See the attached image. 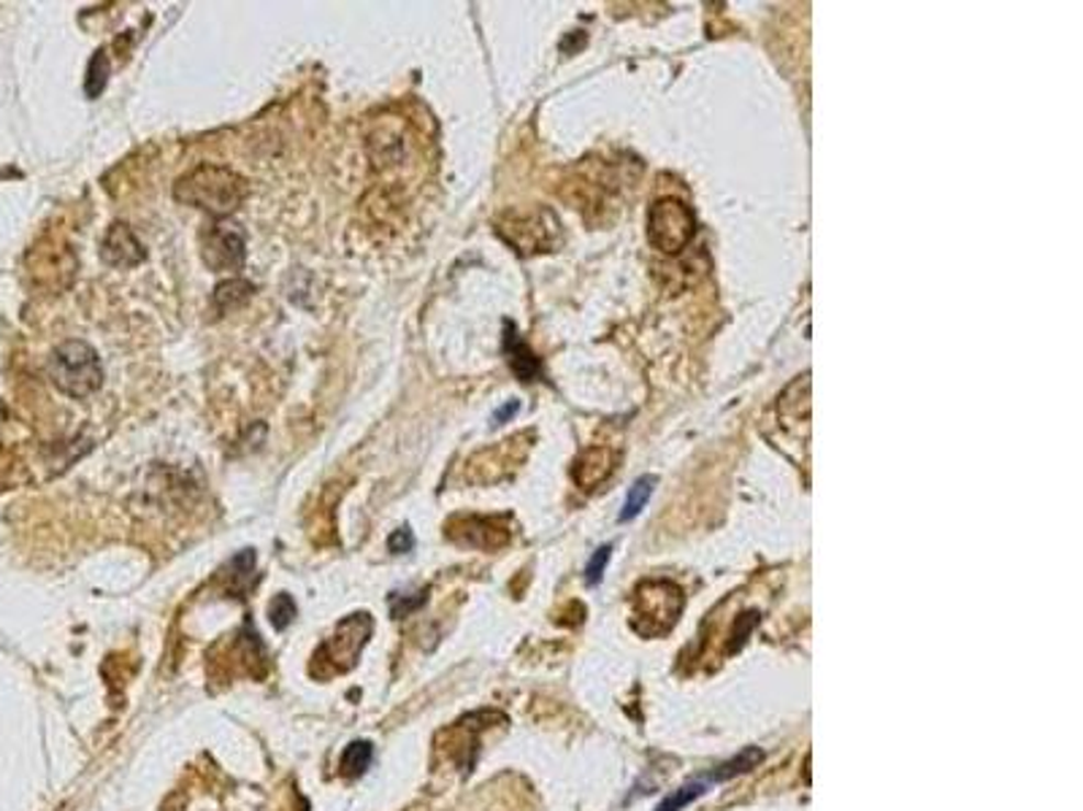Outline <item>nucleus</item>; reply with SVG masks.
<instances>
[{
	"mask_svg": "<svg viewBox=\"0 0 1083 811\" xmlns=\"http://www.w3.org/2000/svg\"><path fill=\"white\" fill-rule=\"evenodd\" d=\"M371 630H375V622L366 611L360 615H349L347 620H342L336 626V633L331 639H325L320 644V650L314 652V663H312V676H320V679H328L334 674H345V671L355 668L358 663L360 650L369 641Z\"/></svg>",
	"mask_w": 1083,
	"mask_h": 811,
	"instance_id": "4",
	"label": "nucleus"
},
{
	"mask_svg": "<svg viewBox=\"0 0 1083 811\" xmlns=\"http://www.w3.org/2000/svg\"><path fill=\"white\" fill-rule=\"evenodd\" d=\"M269 620L273 630H284L295 620V600L288 593H279L269 604Z\"/></svg>",
	"mask_w": 1083,
	"mask_h": 811,
	"instance_id": "17",
	"label": "nucleus"
},
{
	"mask_svg": "<svg viewBox=\"0 0 1083 811\" xmlns=\"http://www.w3.org/2000/svg\"><path fill=\"white\" fill-rule=\"evenodd\" d=\"M517 408H521L517 404H506V406L502 408V412L496 414V423H504V419H506V417H512V414H515Z\"/></svg>",
	"mask_w": 1083,
	"mask_h": 811,
	"instance_id": "21",
	"label": "nucleus"
},
{
	"mask_svg": "<svg viewBox=\"0 0 1083 811\" xmlns=\"http://www.w3.org/2000/svg\"><path fill=\"white\" fill-rule=\"evenodd\" d=\"M177 198L212 214H231L247 198V184L223 166H201L177 184Z\"/></svg>",
	"mask_w": 1083,
	"mask_h": 811,
	"instance_id": "1",
	"label": "nucleus"
},
{
	"mask_svg": "<svg viewBox=\"0 0 1083 811\" xmlns=\"http://www.w3.org/2000/svg\"><path fill=\"white\" fill-rule=\"evenodd\" d=\"M610 552H613V547H599L596 554H593L591 563H588V568H585L588 585H599V582H602L604 568H607V563H610Z\"/></svg>",
	"mask_w": 1083,
	"mask_h": 811,
	"instance_id": "19",
	"label": "nucleus"
},
{
	"mask_svg": "<svg viewBox=\"0 0 1083 811\" xmlns=\"http://www.w3.org/2000/svg\"><path fill=\"white\" fill-rule=\"evenodd\" d=\"M707 785L710 781L704 779V781H691V785L680 787V790H674L672 796H669L667 801H663L656 811H680L683 807H689L691 801H696L699 796H704V792H707Z\"/></svg>",
	"mask_w": 1083,
	"mask_h": 811,
	"instance_id": "16",
	"label": "nucleus"
},
{
	"mask_svg": "<svg viewBox=\"0 0 1083 811\" xmlns=\"http://www.w3.org/2000/svg\"><path fill=\"white\" fill-rule=\"evenodd\" d=\"M506 354H510L512 371H515L523 382H534V379H539L542 365L537 354H534L532 349L515 336V328H510V325H506Z\"/></svg>",
	"mask_w": 1083,
	"mask_h": 811,
	"instance_id": "11",
	"label": "nucleus"
},
{
	"mask_svg": "<svg viewBox=\"0 0 1083 811\" xmlns=\"http://www.w3.org/2000/svg\"><path fill=\"white\" fill-rule=\"evenodd\" d=\"M491 717H496V711H480V714L464 717V720L458 722L456 728H450L447 733H442V736L453 739L450 746H447V752H450V757L464 768V771H471V766H474L477 733H480L482 728H488V725H482V722H488Z\"/></svg>",
	"mask_w": 1083,
	"mask_h": 811,
	"instance_id": "8",
	"label": "nucleus"
},
{
	"mask_svg": "<svg viewBox=\"0 0 1083 811\" xmlns=\"http://www.w3.org/2000/svg\"><path fill=\"white\" fill-rule=\"evenodd\" d=\"M426 600H428V590H417V593H410V595L393 593L390 595V615H393L395 620H401V617H410L412 611H417L421 606H426Z\"/></svg>",
	"mask_w": 1083,
	"mask_h": 811,
	"instance_id": "18",
	"label": "nucleus"
},
{
	"mask_svg": "<svg viewBox=\"0 0 1083 811\" xmlns=\"http://www.w3.org/2000/svg\"><path fill=\"white\" fill-rule=\"evenodd\" d=\"M244 258H247V249H244V236L242 230H236V225H217L206 236L203 260L214 271H238L244 266Z\"/></svg>",
	"mask_w": 1083,
	"mask_h": 811,
	"instance_id": "6",
	"label": "nucleus"
},
{
	"mask_svg": "<svg viewBox=\"0 0 1083 811\" xmlns=\"http://www.w3.org/2000/svg\"><path fill=\"white\" fill-rule=\"evenodd\" d=\"M49 376L60 393L71 398H87L103 382L101 360L87 341H66L49 360Z\"/></svg>",
	"mask_w": 1083,
	"mask_h": 811,
	"instance_id": "3",
	"label": "nucleus"
},
{
	"mask_svg": "<svg viewBox=\"0 0 1083 811\" xmlns=\"http://www.w3.org/2000/svg\"><path fill=\"white\" fill-rule=\"evenodd\" d=\"M615 469V452L610 447H591L574 465V482L580 489H596Z\"/></svg>",
	"mask_w": 1083,
	"mask_h": 811,
	"instance_id": "10",
	"label": "nucleus"
},
{
	"mask_svg": "<svg viewBox=\"0 0 1083 811\" xmlns=\"http://www.w3.org/2000/svg\"><path fill=\"white\" fill-rule=\"evenodd\" d=\"M249 295H253V284L244 282V279H231V282L220 284V288L214 290V306H217L220 312H228V308L242 306Z\"/></svg>",
	"mask_w": 1083,
	"mask_h": 811,
	"instance_id": "14",
	"label": "nucleus"
},
{
	"mask_svg": "<svg viewBox=\"0 0 1083 811\" xmlns=\"http://www.w3.org/2000/svg\"><path fill=\"white\" fill-rule=\"evenodd\" d=\"M109 81V57L107 52H96V57L90 60V68H87V81H85V92L87 98H98L103 90H107Z\"/></svg>",
	"mask_w": 1083,
	"mask_h": 811,
	"instance_id": "15",
	"label": "nucleus"
},
{
	"mask_svg": "<svg viewBox=\"0 0 1083 811\" xmlns=\"http://www.w3.org/2000/svg\"><path fill=\"white\" fill-rule=\"evenodd\" d=\"M694 212L678 198H661L648 212V238L656 249L674 255L694 238Z\"/></svg>",
	"mask_w": 1083,
	"mask_h": 811,
	"instance_id": "5",
	"label": "nucleus"
},
{
	"mask_svg": "<svg viewBox=\"0 0 1083 811\" xmlns=\"http://www.w3.org/2000/svg\"><path fill=\"white\" fill-rule=\"evenodd\" d=\"M453 541L458 544H469V547H480V550H499L510 541V530L502 528L496 519H485V517H464L456 519L447 530Z\"/></svg>",
	"mask_w": 1083,
	"mask_h": 811,
	"instance_id": "7",
	"label": "nucleus"
},
{
	"mask_svg": "<svg viewBox=\"0 0 1083 811\" xmlns=\"http://www.w3.org/2000/svg\"><path fill=\"white\" fill-rule=\"evenodd\" d=\"M388 550L393 554H404L415 550V536H412V530L410 528L395 530V533L388 539Z\"/></svg>",
	"mask_w": 1083,
	"mask_h": 811,
	"instance_id": "20",
	"label": "nucleus"
},
{
	"mask_svg": "<svg viewBox=\"0 0 1083 811\" xmlns=\"http://www.w3.org/2000/svg\"><path fill=\"white\" fill-rule=\"evenodd\" d=\"M101 255L107 262H112V266H122V268L138 266V262L144 260V249H142V244H138V238L133 236L131 227L120 225V222L109 227L107 238H103Z\"/></svg>",
	"mask_w": 1083,
	"mask_h": 811,
	"instance_id": "9",
	"label": "nucleus"
},
{
	"mask_svg": "<svg viewBox=\"0 0 1083 811\" xmlns=\"http://www.w3.org/2000/svg\"><path fill=\"white\" fill-rule=\"evenodd\" d=\"M371 757H375V750H371L369 741H353L339 761L342 776H347V779H355V776L366 774V768L371 766Z\"/></svg>",
	"mask_w": 1083,
	"mask_h": 811,
	"instance_id": "12",
	"label": "nucleus"
},
{
	"mask_svg": "<svg viewBox=\"0 0 1083 811\" xmlns=\"http://www.w3.org/2000/svg\"><path fill=\"white\" fill-rule=\"evenodd\" d=\"M683 606L685 595L674 582H643L634 593L632 626L645 639H656V635L669 633L674 628L678 617L683 615Z\"/></svg>",
	"mask_w": 1083,
	"mask_h": 811,
	"instance_id": "2",
	"label": "nucleus"
},
{
	"mask_svg": "<svg viewBox=\"0 0 1083 811\" xmlns=\"http://www.w3.org/2000/svg\"><path fill=\"white\" fill-rule=\"evenodd\" d=\"M654 487H656L654 476H643V480L634 482V487H628L626 504H623V509H621V522H628V519H634L639 515V511L645 509V504H648Z\"/></svg>",
	"mask_w": 1083,
	"mask_h": 811,
	"instance_id": "13",
	"label": "nucleus"
}]
</instances>
